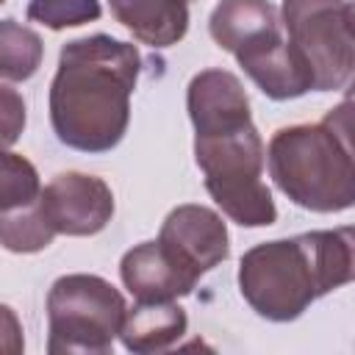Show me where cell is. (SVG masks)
I'll return each instance as SVG.
<instances>
[{"instance_id":"obj_1","label":"cell","mask_w":355,"mask_h":355,"mask_svg":"<svg viewBox=\"0 0 355 355\" xmlns=\"http://www.w3.org/2000/svg\"><path fill=\"white\" fill-rule=\"evenodd\" d=\"M141 55L108 33L72 39L58 53L50 83V125L61 144L80 153L114 150L130 122V94Z\"/></svg>"},{"instance_id":"obj_2","label":"cell","mask_w":355,"mask_h":355,"mask_svg":"<svg viewBox=\"0 0 355 355\" xmlns=\"http://www.w3.org/2000/svg\"><path fill=\"white\" fill-rule=\"evenodd\" d=\"M355 277L352 227L311 230L255 244L241 255L239 291L269 322H294L319 297Z\"/></svg>"},{"instance_id":"obj_3","label":"cell","mask_w":355,"mask_h":355,"mask_svg":"<svg viewBox=\"0 0 355 355\" xmlns=\"http://www.w3.org/2000/svg\"><path fill=\"white\" fill-rule=\"evenodd\" d=\"M275 186L300 208L338 214L355 202L352 105L344 100L322 122L280 128L266 147Z\"/></svg>"},{"instance_id":"obj_4","label":"cell","mask_w":355,"mask_h":355,"mask_svg":"<svg viewBox=\"0 0 355 355\" xmlns=\"http://www.w3.org/2000/svg\"><path fill=\"white\" fill-rule=\"evenodd\" d=\"M194 161L202 172L205 189L219 211L241 227H269L277 208L263 178L266 150L258 128H244L211 136H194Z\"/></svg>"},{"instance_id":"obj_5","label":"cell","mask_w":355,"mask_h":355,"mask_svg":"<svg viewBox=\"0 0 355 355\" xmlns=\"http://www.w3.org/2000/svg\"><path fill=\"white\" fill-rule=\"evenodd\" d=\"M125 297L100 275H64L47 294V352L105 355L125 319Z\"/></svg>"},{"instance_id":"obj_6","label":"cell","mask_w":355,"mask_h":355,"mask_svg":"<svg viewBox=\"0 0 355 355\" xmlns=\"http://www.w3.org/2000/svg\"><path fill=\"white\" fill-rule=\"evenodd\" d=\"M280 25L305 58L313 92H341L349 86L355 72L349 0H283Z\"/></svg>"},{"instance_id":"obj_7","label":"cell","mask_w":355,"mask_h":355,"mask_svg":"<svg viewBox=\"0 0 355 355\" xmlns=\"http://www.w3.org/2000/svg\"><path fill=\"white\" fill-rule=\"evenodd\" d=\"M39 205L55 236H94L114 216V191L97 175L61 172L39 191Z\"/></svg>"},{"instance_id":"obj_8","label":"cell","mask_w":355,"mask_h":355,"mask_svg":"<svg viewBox=\"0 0 355 355\" xmlns=\"http://www.w3.org/2000/svg\"><path fill=\"white\" fill-rule=\"evenodd\" d=\"M233 55L269 100H294L313 92V75L300 50L286 39L280 22L250 36Z\"/></svg>"},{"instance_id":"obj_9","label":"cell","mask_w":355,"mask_h":355,"mask_svg":"<svg viewBox=\"0 0 355 355\" xmlns=\"http://www.w3.org/2000/svg\"><path fill=\"white\" fill-rule=\"evenodd\" d=\"M158 241L169 247L186 266H191L200 277L227 261L230 255V236L222 216L205 205H178L166 214Z\"/></svg>"},{"instance_id":"obj_10","label":"cell","mask_w":355,"mask_h":355,"mask_svg":"<svg viewBox=\"0 0 355 355\" xmlns=\"http://www.w3.org/2000/svg\"><path fill=\"white\" fill-rule=\"evenodd\" d=\"M119 277L136 302H172L200 283V275L158 239L130 247L119 261Z\"/></svg>"},{"instance_id":"obj_11","label":"cell","mask_w":355,"mask_h":355,"mask_svg":"<svg viewBox=\"0 0 355 355\" xmlns=\"http://www.w3.org/2000/svg\"><path fill=\"white\" fill-rule=\"evenodd\" d=\"M186 108L194 136L227 133L252 122L250 97L241 80L227 69H202L189 80Z\"/></svg>"},{"instance_id":"obj_12","label":"cell","mask_w":355,"mask_h":355,"mask_svg":"<svg viewBox=\"0 0 355 355\" xmlns=\"http://www.w3.org/2000/svg\"><path fill=\"white\" fill-rule=\"evenodd\" d=\"M114 19L150 47H172L189 31L186 0H108Z\"/></svg>"},{"instance_id":"obj_13","label":"cell","mask_w":355,"mask_h":355,"mask_svg":"<svg viewBox=\"0 0 355 355\" xmlns=\"http://www.w3.org/2000/svg\"><path fill=\"white\" fill-rule=\"evenodd\" d=\"M189 327L186 311L172 302H136L125 311L119 341L128 352L150 355V352H166L172 349Z\"/></svg>"},{"instance_id":"obj_14","label":"cell","mask_w":355,"mask_h":355,"mask_svg":"<svg viewBox=\"0 0 355 355\" xmlns=\"http://www.w3.org/2000/svg\"><path fill=\"white\" fill-rule=\"evenodd\" d=\"M280 22L277 8L269 0H219L208 19V33L216 47L233 53L258 31Z\"/></svg>"},{"instance_id":"obj_15","label":"cell","mask_w":355,"mask_h":355,"mask_svg":"<svg viewBox=\"0 0 355 355\" xmlns=\"http://www.w3.org/2000/svg\"><path fill=\"white\" fill-rule=\"evenodd\" d=\"M44 58V42L36 31L17 19H0V78L28 80L36 75Z\"/></svg>"},{"instance_id":"obj_16","label":"cell","mask_w":355,"mask_h":355,"mask_svg":"<svg viewBox=\"0 0 355 355\" xmlns=\"http://www.w3.org/2000/svg\"><path fill=\"white\" fill-rule=\"evenodd\" d=\"M55 239L53 225L47 222L39 197L28 205L11 208V211H0V244L8 252H39L44 247H50Z\"/></svg>"},{"instance_id":"obj_17","label":"cell","mask_w":355,"mask_h":355,"mask_svg":"<svg viewBox=\"0 0 355 355\" xmlns=\"http://www.w3.org/2000/svg\"><path fill=\"white\" fill-rule=\"evenodd\" d=\"M42 180L36 166L8 147H0V211L28 205L39 197Z\"/></svg>"},{"instance_id":"obj_18","label":"cell","mask_w":355,"mask_h":355,"mask_svg":"<svg viewBox=\"0 0 355 355\" xmlns=\"http://www.w3.org/2000/svg\"><path fill=\"white\" fill-rule=\"evenodd\" d=\"M100 14H103L100 0H31L28 3V19L50 31L78 28L100 19Z\"/></svg>"},{"instance_id":"obj_19","label":"cell","mask_w":355,"mask_h":355,"mask_svg":"<svg viewBox=\"0 0 355 355\" xmlns=\"http://www.w3.org/2000/svg\"><path fill=\"white\" fill-rule=\"evenodd\" d=\"M25 100L17 89L0 83V147H11L25 130Z\"/></svg>"},{"instance_id":"obj_20","label":"cell","mask_w":355,"mask_h":355,"mask_svg":"<svg viewBox=\"0 0 355 355\" xmlns=\"http://www.w3.org/2000/svg\"><path fill=\"white\" fill-rule=\"evenodd\" d=\"M25 349V336H22V322L14 313V308L0 302V352H22Z\"/></svg>"},{"instance_id":"obj_21","label":"cell","mask_w":355,"mask_h":355,"mask_svg":"<svg viewBox=\"0 0 355 355\" xmlns=\"http://www.w3.org/2000/svg\"><path fill=\"white\" fill-rule=\"evenodd\" d=\"M3 3H6V0H0V6H3Z\"/></svg>"}]
</instances>
